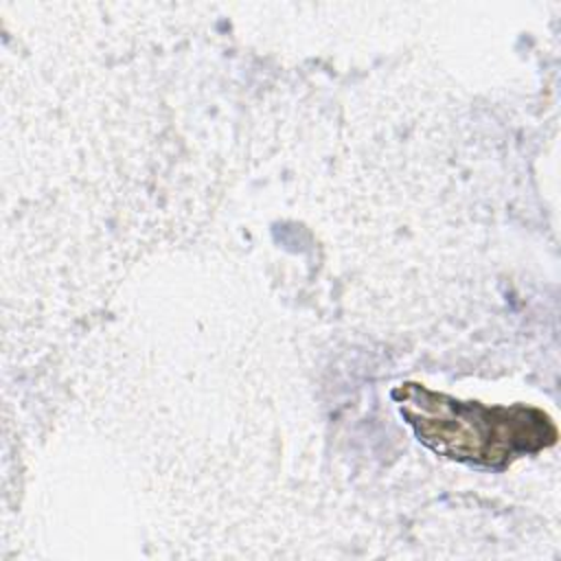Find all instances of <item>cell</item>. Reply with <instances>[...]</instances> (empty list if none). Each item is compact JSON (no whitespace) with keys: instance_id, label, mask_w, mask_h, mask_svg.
<instances>
[{"instance_id":"cell-1","label":"cell","mask_w":561,"mask_h":561,"mask_svg":"<svg viewBox=\"0 0 561 561\" xmlns=\"http://www.w3.org/2000/svg\"><path fill=\"white\" fill-rule=\"evenodd\" d=\"M401 412L419 438L436 454L502 465L511 456L535 451L557 438L552 421L535 408H486L405 383L394 390Z\"/></svg>"}]
</instances>
